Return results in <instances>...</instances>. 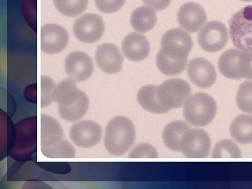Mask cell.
Segmentation results:
<instances>
[{"label":"cell","mask_w":252,"mask_h":189,"mask_svg":"<svg viewBox=\"0 0 252 189\" xmlns=\"http://www.w3.org/2000/svg\"><path fill=\"white\" fill-rule=\"evenodd\" d=\"M136 130L132 122L125 117L112 119L106 127L104 146L114 157L125 154L135 143Z\"/></svg>","instance_id":"cell-1"},{"label":"cell","mask_w":252,"mask_h":189,"mask_svg":"<svg viewBox=\"0 0 252 189\" xmlns=\"http://www.w3.org/2000/svg\"><path fill=\"white\" fill-rule=\"evenodd\" d=\"M217 111L216 102L210 94L198 93L189 96L184 104L185 120L195 127H205L215 119Z\"/></svg>","instance_id":"cell-2"},{"label":"cell","mask_w":252,"mask_h":189,"mask_svg":"<svg viewBox=\"0 0 252 189\" xmlns=\"http://www.w3.org/2000/svg\"><path fill=\"white\" fill-rule=\"evenodd\" d=\"M230 36L236 49L252 52V5L245 6L232 16Z\"/></svg>","instance_id":"cell-3"},{"label":"cell","mask_w":252,"mask_h":189,"mask_svg":"<svg viewBox=\"0 0 252 189\" xmlns=\"http://www.w3.org/2000/svg\"><path fill=\"white\" fill-rule=\"evenodd\" d=\"M193 44L190 34L180 28H175L162 36L160 52L175 61H187Z\"/></svg>","instance_id":"cell-4"},{"label":"cell","mask_w":252,"mask_h":189,"mask_svg":"<svg viewBox=\"0 0 252 189\" xmlns=\"http://www.w3.org/2000/svg\"><path fill=\"white\" fill-rule=\"evenodd\" d=\"M190 94V85L183 79H170L158 86L157 96L159 102L169 111L182 107Z\"/></svg>","instance_id":"cell-5"},{"label":"cell","mask_w":252,"mask_h":189,"mask_svg":"<svg viewBox=\"0 0 252 189\" xmlns=\"http://www.w3.org/2000/svg\"><path fill=\"white\" fill-rule=\"evenodd\" d=\"M211 149V140L208 133L202 129L187 130L181 140V152L185 157L205 158Z\"/></svg>","instance_id":"cell-6"},{"label":"cell","mask_w":252,"mask_h":189,"mask_svg":"<svg viewBox=\"0 0 252 189\" xmlns=\"http://www.w3.org/2000/svg\"><path fill=\"white\" fill-rule=\"evenodd\" d=\"M104 23L97 14H86L77 18L73 26L74 36L81 42L92 44L103 35Z\"/></svg>","instance_id":"cell-7"},{"label":"cell","mask_w":252,"mask_h":189,"mask_svg":"<svg viewBox=\"0 0 252 189\" xmlns=\"http://www.w3.org/2000/svg\"><path fill=\"white\" fill-rule=\"evenodd\" d=\"M198 44L207 52L215 53L223 49L228 41L227 28L219 21L207 23L198 34Z\"/></svg>","instance_id":"cell-8"},{"label":"cell","mask_w":252,"mask_h":189,"mask_svg":"<svg viewBox=\"0 0 252 189\" xmlns=\"http://www.w3.org/2000/svg\"><path fill=\"white\" fill-rule=\"evenodd\" d=\"M71 140L80 148H91L100 142L102 128L93 121H82L74 124L69 131Z\"/></svg>","instance_id":"cell-9"},{"label":"cell","mask_w":252,"mask_h":189,"mask_svg":"<svg viewBox=\"0 0 252 189\" xmlns=\"http://www.w3.org/2000/svg\"><path fill=\"white\" fill-rule=\"evenodd\" d=\"M67 31L58 24H46L41 28V49L48 54L61 53L69 44Z\"/></svg>","instance_id":"cell-10"},{"label":"cell","mask_w":252,"mask_h":189,"mask_svg":"<svg viewBox=\"0 0 252 189\" xmlns=\"http://www.w3.org/2000/svg\"><path fill=\"white\" fill-rule=\"evenodd\" d=\"M66 74L77 82L89 79L94 71V63L89 55L82 51H73L64 61Z\"/></svg>","instance_id":"cell-11"},{"label":"cell","mask_w":252,"mask_h":189,"mask_svg":"<svg viewBox=\"0 0 252 189\" xmlns=\"http://www.w3.org/2000/svg\"><path fill=\"white\" fill-rule=\"evenodd\" d=\"M187 73L189 79L195 86L208 89L217 80V72L211 63L203 58H196L189 62Z\"/></svg>","instance_id":"cell-12"},{"label":"cell","mask_w":252,"mask_h":189,"mask_svg":"<svg viewBox=\"0 0 252 189\" xmlns=\"http://www.w3.org/2000/svg\"><path fill=\"white\" fill-rule=\"evenodd\" d=\"M94 60L97 67L109 74L120 72L124 63V57L119 48L111 43H104L97 47Z\"/></svg>","instance_id":"cell-13"},{"label":"cell","mask_w":252,"mask_h":189,"mask_svg":"<svg viewBox=\"0 0 252 189\" xmlns=\"http://www.w3.org/2000/svg\"><path fill=\"white\" fill-rule=\"evenodd\" d=\"M181 27L189 32L200 31L207 21V14L203 6L195 2H187L181 6L177 14Z\"/></svg>","instance_id":"cell-14"},{"label":"cell","mask_w":252,"mask_h":189,"mask_svg":"<svg viewBox=\"0 0 252 189\" xmlns=\"http://www.w3.org/2000/svg\"><path fill=\"white\" fill-rule=\"evenodd\" d=\"M122 51L127 59L138 62L148 57L150 45L148 39L143 34L132 32L123 40Z\"/></svg>","instance_id":"cell-15"},{"label":"cell","mask_w":252,"mask_h":189,"mask_svg":"<svg viewBox=\"0 0 252 189\" xmlns=\"http://www.w3.org/2000/svg\"><path fill=\"white\" fill-rule=\"evenodd\" d=\"M77 81L72 78L64 79L55 86L52 98L59 107H68L77 100L80 94Z\"/></svg>","instance_id":"cell-16"},{"label":"cell","mask_w":252,"mask_h":189,"mask_svg":"<svg viewBox=\"0 0 252 189\" xmlns=\"http://www.w3.org/2000/svg\"><path fill=\"white\" fill-rule=\"evenodd\" d=\"M40 127L41 148L54 145L64 140L62 127L54 118L41 114Z\"/></svg>","instance_id":"cell-17"},{"label":"cell","mask_w":252,"mask_h":189,"mask_svg":"<svg viewBox=\"0 0 252 189\" xmlns=\"http://www.w3.org/2000/svg\"><path fill=\"white\" fill-rule=\"evenodd\" d=\"M157 23V14L150 6H140L134 10L131 14V26L137 32L145 33L152 31Z\"/></svg>","instance_id":"cell-18"},{"label":"cell","mask_w":252,"mask_h":189,"mask_svg":"<svg viewBox=\"0 0 252 189\" xmlns=\"http://www.w3.org/2000/svg\"><path fill=\"white\" fill-rule=\"evenodd\" d=\"M158 86L147 85L141 88L137 94V99L141 107L147 112L156 114L168 112V109L162 107L157 96Z\"/></svg>","instance_id":"cell-19"},{"label":"cell","mask_w":252,"mask_h":189,"mask_svg":"<svg viewBox=\"0 0 252 189\" xmlns=\"http://www.w3.org/2000/svg\"><path fill=\"white\" fill-rule=\"evenodd\" d=\"M189 126L182 121H175L165 126L162 132V140L165 146L173 151L181 152V140L185 132L189 130Z\"/></svg>","instance_id":"cell-20"},{"label":"cell","mask_w":252,"mask_h":189,"mask_svg":"<svg viewBox=\"0 0 252 189\" xmlns=\"http://www.w3.org/2000/svg\"><path fill=\"white\" fill-rule=\"evenodd\" d=\"M230 132L238 143H252V116L241 114L233 119L230 124Z\"/></svg>","instance_id":"cell-21"},{"label":"cell","mask_w":252,"mask_h":189,"mask_svg":"<svg viewBox=\"0 0 252 189\" xmlns=\"http://www.w3.org/2000/svg\"><path fill=\"white\" fill-rule=\"evenodd\" d=\"M241 53V50L230 49L222 54L218 62L222 75L232 80L243 79L238 71V61Z\"/></svg>","instance_id":"cell-22"},{"label":"cell","mask_w":252,"mask_h":189,"mask_svg":"<svg viewBox=\"0 0 252 189\" xmlns=\"http://www.w3.org/2000/svg\"><path fill=\"white\" fill-rule=\"evenodd\" d=\"M89 98L87 94L80 91L77 100L68 107H59L60 117L68 122H76L86 115L89 108Z\"/></svg>","instance_id":"cell-23"},{"label":"cell","mask_w":252,"mask_h":189,"mask_svg":"<svg viewBox=\"0 0 252 189\" xmlns=\"http://www.w3.org/2000/svg\"><path fill=\"white\" fill-rule=\"evenodd\" d=\"M55 7L67 17H76L84 13L89 0H54Z\"/></svg>","instance_id":"cell-24"},{"label":"cell","mask_w":252,"mask_h":189,"mask_svg":"<svg viewBox=\"0 0 252 189\" xmlns=\"http://www.w3.org/2000/svg\"><path fill=\"white\" fill-rule=\"evenodd\" d=\"M157 64L162 74L167 76H175L185 70L187 61H175L167 57L159 51L157 56Z\"/></svg>","instance_id":"cell-25"},{"label":"cell","mask_w":252,"mask_h":189,"mask_svg":"<svg viewBox=\"0 0 252 189\" xmlns=\"http://www.w3.org/2000/svg\"><path fill=\"white\" fill-rule=\"evenodd\" d=\"M43 155L51 158H71L76 156V151L70 142L65 140L61 141L54 145L41 148Z\"/></svg>","instance_id":"cell-26"},{"label":"cell","mask_w":252,"mask_h":189,"mask_svg":"<svg viewBox=\"0 0 252 189\" xmlns=\"http://www.w3.org/2000/svg\"><path fill=\"white\" fill-rule=\"evenodd\" d=\"M236 103L242 112L252 114V81H244L239 87Z\"/></svg>","instance_id":"cell-27"},{"label":"cell","mask_w":252,"mask_h":189,"mask_svg":"<svg viewBox=\"0 0 252 189\" xmlns=\"http://www.w3.org/2000/svg\"><path fill=\"white\" fill-rule=\"evenodd\" d=\"M212 158H239L242 157L241 151L238 146L231 140H225L217 142L212 153Z\"/></svg>","instance_id":"cell-28"},{"label":"cell","mask_w":252,"mask_h":189,"mask_svg":"<svg viewBox=\"0 0 252 189\" xmlns=\"http://www.w3.org/2000/svg\"><path fill=\"white\" fill-rule=\"evenodd\" d=\"M54 81L48 77L41 79V108L48 107L52 103V94L55 88Z\"/></svg>","instance_id":"cell-29"},{"label":"cell","mask_w":252,"mask_h":189,"mask_svg":"<svg viewBox=\"0 0 252 189\" xmlns=\"http://www.w3.org/2000/svg\"><path fill=\"white\" fill-rule=\"evenodd\" d=\"M238 71L242 78L252 80V52L242 51L238 61Z\"/></svg>","instance_id":"cell-30"},{"label":"cell","mask_w":252,"mask_h":189,"mask_svg":"<svg viewBox=\"0 0 252 189\" xmlns=\"http://www.w3.org/2000/svg\"><path fill=\"white\" fill-rule=\"evenodd\" d=\"M131 158H156L158 157L157 150L155 147L149 144L142 143L137 144V146L131 151L128 155Z\"/></svg>","instance_id":"cell-31"},{"label":"cell","mask_w":252,"mask_h":189,"mask_svg":"<svg viewBox=\"0 0 252 189\" xmlns=\"http://www.w3.org/2000/svg\"><path fill=\"white\" fill-rule=\"evenodd\" d=\"M126 0H94L96 6L100 12L112 14L122 9Z\"/></svg>","instance_id":"cell-32"},{"label":"cell","mask_w":252,"mask_h":189,"mask_svg":"<svg viewBox=\"0 0 252 189\" xmlns=\"http://www.w3.org/2000/svg\"><path fill=\"white\" fill-rule=\"evenodd\" d=\"M23 13L28 23L32 27L36 28V0H24L23 3Z\"/></svg>","instance_id":"cell-33"},{"label":"cell","mask_w":252,"mask_h":189,"mask_svg":"<svg viewBox=\"0 0 252 189\" xmlns=\"http://www.w3.org/2000/svg\"><path fill=\"white\" fill-rule=\"evenodd\" d=\"M142 1L157 11H162L167 8L170 4L171 0H142Z\"/></svg>","instance_id":"cell-34"},{"label":"cell","mask_w":252,"mask_h":189,"mask_svg":"<svg viewBox=\"0 0 252 189\" xmlns=\"http://www.w3.org/2000/svg\"><path fill=\"white\" fill-rule=\"evenodd\" d=\"M242 1H252V0H242Z\"/></svg>","instance_id":"cell-35"}]
</instances>
